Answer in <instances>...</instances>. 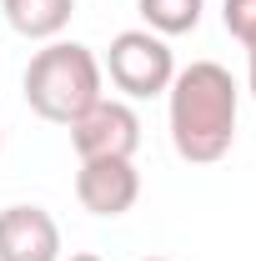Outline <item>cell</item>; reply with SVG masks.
Segmentation results:
<instances>
[{
	"label": "cell",
	"mask_w": 256,
	"mask_h": 261,
	"mask_svg": "<svg viewBox=\"0 0 256 261\" xmlns=\"http://www.w3.org/2000/svg\"><path fill=\"white\" fill-rule=\"evenodd\" d=\"M236 111L241 91L231 70L216 61H191L171 75L166 91V121H171V146L191 166H216L236 141Z\"/></svg>",
	"instance_id": "cell-1"
},
{
	"label": "cell",
	"mask_w": 256,
	"mask_h": 261,
	"mask_svg": "<svg viewBox=\"0 0 256 261\" xmlns=\"http://www.w3.org/2000/svg\"><path fill=\"white\" fill-rule=\"evenodd\" d=\"M100 70L96 50L81 45V40H45L40 50L25 65V106H31L40 121H56V126H70L75 116H86L100 100Z\"/></svg>",
	"instance_id": "cell-2"
},
{
	"label": "cell",
	"mask_w": 256,
	"mask_h": 261,
	"mask_svg": "<svg viewBox=\"0 0 256 261\" xmlns=\"http://www.w3.org/2000/svg\"><path fill=\"white\" fill-rule=\"evenodd\" d=\"M106 75H111V86L131 100H151V96H166L171 91V75H176V56H171V45H166V35L156 31H121L111 40V50H106V65H100Z\"/></svg>",
	"instance_id": "cell-3"
},
{
	"label": "cell",
	"mask_w": 256,
	"mask_h": 261,
	"mask_svg": "<svg viewBox=\"0 0 256 261\" xmlns=\"http://www.w3.org/2000/svg\"><path fill=\"white\" fill-rule=\"evenodd\" d=\"M70 146L81 161H136L141 151V116L126 100L100 96L86 116L70 121Z\"/></svg>",
	"instance_id": "cell-4"
},
{
	"label": "cell",
	"mask_w": 256,
	"mask_h": 261,
	"mask_svg": "<svg viewBox=\"0 0 256 261\" xmlns=\"http://www.w3.org/2000/svg\"><path fill=\"white\" fill-rule=\"evenodd\" d=\"M75 201L91 216H126L141 201V171H136V161H81V171H75Z\"/></svg>",
	"instance_id": "cell-5"
},
{
	"label": "cell",
	"mask_w": 256,
	"mask_h": 261,
	"mask_svg": "<svg viewBox=\"0 0 256 261\" xmlns=\"http://www.w3.org/2000/svg\"><path fill=\"white\" fill-rule=\"evenodd\" d=\"M0 261H61V226L45 206L0 211Z\"/></svg>",
	"instance_id": "cell-6"
},
{
	"label": "cell",
	"mask_w": 256,
	"mask_h": 261,
	"mask_svg": "<svg viewBox=\"0 0 256 261\" xmlns=\"http://www.w3.org/2000/svg\"><path fill=\"white\" fill-rule=\"evenodd\" d=\"M10 31L25 40H61V31L75 15V0H0Z\"/></svg>",
	"instance_id": "cell-7"
},
{
	"label": "cell",
	"mask_w": 256,
	"mask_h": 261,
	"mask_svg": "<svg viewBox=\"0 0 256 261\" xmlns=\"http://www.w3.org/2000/svg\"><path fill=\"white\" fill-rule=\"evenodd\" d=\"M136 10H141L146 31H156V35H186V31L201 25L206 0H136Z\"/></svg>",
	"instance_id": "cell-8"
},
{
	"label": "cell",
	"mask_w": 256,
	"mask_h": 261,
	"mask_svg": "<svg viewBox=\"0 0 256 261\" xmlns=\"http://www.w3.org/2000/svg\"><path fill=\"white\" fill-rule=\"evenodd\" d=\"M221 20H226V31L246 45V56H251V50H256V0H226Z\"/></svg>",
	"instance_id": "cell-9"
},
{
	"label": "cell",
	"mask_w": 256,
	"mask_h": 261,
	"mask_svg": "<svg viewBox=\"0 0 256 261\" xmlns=\"http://www.w3.org/2000/svg\"><path fill=\"white\" fill-rule=\"evenodd\" d=\"M246 86H251V100H256V50L246 56Z\"/></svg>",
	"instance_id": "cell-10"
},
{
	"label": "cell",
	"mask_w": 256,
	"mask_h": 261,
	"mask_svg": "<svg viewBox=\"0 0 256 261\" xmlns=\"http://www.w3.org/2000/svg\"><path fill=\"white\" fill-rule=\"evenodd\" d=\"M70 261H100V256H96V251H75Z\"/></svg>",
	"instance_id": "cell-11"
},
{
	"label": "cell",
	"mask_w": 256,
	"mask_h": 261,
	"mask_svg": "<svg viewBox=\"0 0 256 261\" xmlns=\"http://www.w3.org/2000/svg\"><path fill=\"white\" fill-rule=\"evenodd\" d=\"M146 261H166V256H146Z\"/></svg>",
	"instance_id": "cell-12"
}]
</instances>
